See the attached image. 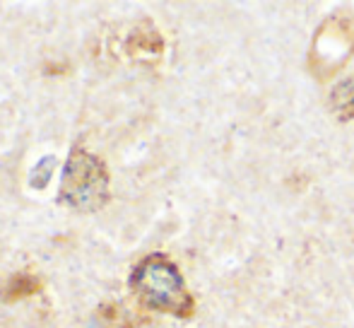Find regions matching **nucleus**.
<instances>
[{
  "mask_svg": "<svg viewBox=\"0 0 354 328\" xmlns=\"http://www.w3.org/2000/svg\"><path fill=\"white\" fill-rule=\"evenodd\" d=\"M131 290L149 309L188 319L193 314V297L188 292L176 263L162 253L142 258L131 273Z\"/></svg>",
  "mask_w": 354,
  "mask_h": 328,
  "instance_id": "obj_1",
  "label": "nucleus"
},
{
  "mask_svg": "<svg viewBox=\"0 0 354 328\" xmlns=\"http://www.w3.org/2000/svg\"><path fill=\"white\" fill-rule=\"evenodd\" d=\"M109 198V172L99 157L75 147L63 167L58 201L75 210H99Z\"/></svg>",
  "mask_w": 354,
  "mask_h": 328,
  "instance_id": "obj_2",
  "label": "nucleus"
},
{
  "mask_svg": "<svg viewBox=\"0 0 354 328\" xmlns=\"http://www.w3.org/2000/svg\"><path fill=\"white\" fill-rule=\"evenodd\" d=\"M330 107L340 118H354V78L340 82L333 89Z\"/></svg>",
  "mask_w": 354,
  "mask_h": 328,
  "instance_id": "obj_3",
  "label": "nucleus"
}]
</instances>
